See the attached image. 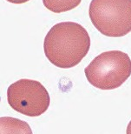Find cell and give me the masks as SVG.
<instances>
[{
	"mask_svg": "<svg viewBox=\"0 0 131 134\" xmlns=\"http://www.w3.org/2000/svg\"><path fill=\"white\" fill-rule=\"evenodd\" d=\"M90 85L100 90H114L120 87L131 75V59L121 51L101 53L84 69Z\"/></svg>",
	"mask_w": 131,
	"mask_h": 134,
	"instance_id": "7a4b0ae2",
	"label": "cell"
},
{
	"mask_svg": "<svg viewBox=\"0 0 131 134\" xmlns=\"http://www.w3.org/2000/svg\"><path fill=\"white\" fill-rule=\"evenodd\" d=\"M89 14L104 36L120 37L131 31V0H92Z\"/></svg>",
	"mask_w": 131,
	"mask_h": 134,
	"instance_id": "3957f363",
	"label": "cell"
},
{
	"mask_svg": "<svg viewBox=\"0 0 131 134\" xmlns=\"http://www.w3.org/2000/svg\"><path fill=\"white\" fill-rule=\"evenodd\" d=\"M7 101L16 111L28 117H38L49 108L50 98L40 82L25 79L8 87Z\"/></svg>",
	"mask_w": 131,
	"mask_h": 134,
	"instance_id": "277c9868",
	"label": "cell"
},
{
	"mask_svg": "<svg viewBox=\"0 0 131 134\" xmlns=\"http://www.w3.org/2000/svg\"><path fill=\"white\" fill-rule=\"evenodd\" d=\"M6 1L15 4H25V3L30 1V0H6Z\"/></svg>",
	"mask_w": 131,
	"mask_h": 134,
	"instance_id": "52a82bcc",
	"label": "cell"
},
{
	"mask_svg": "<svg viewBox=\"0 0 131 134\" xmlns=\"http://www.w3.org/2000/svg\"><path fill=\"white\" fill-rule=\"evenodd\" d=\"M90 37L86 29L75 22H61L49 31L44 50L50 63L58 68L77 65L88 54Z\"/></svg>",
	"mask_w": 131,
	"mask_h": 134,
	"instance_id": "6da1fadb",
	"label": "cell"
},
{
	"mask_svg": "<svg viewBox=\"0 0 131 134\" xmlns=\"http://www.w3.org/2000/svg\"><path fill=\"white\" fill-rule=\"evenodd\" d=\"M0 134H33L28 123L11 117L0 118Z\"/></svg>",
	"mask_w": 131,
	"mask_h": 134,
	"instance_id": "5b68a950",
	"label": "cell"
},
{
	"mask_svg": "<svg viewBox=\"0 0 131 134\" xmlns=\"http://www.w3.org/2000/svg\"><path fill=\"white\" fill-rule=\"evenodd\" d=\"M126 134H131V120H130V122L129 123V125H128V126H127Z\"/></svg>",
	"mask_w": 131,
	"mask_h": 134,
	"instance_id": "ba28073f",
	"label": "cell"
},
{
	"mask_svg": "<svg viewBox=\"0 0 131 134\" xmlns=\"http://www.w3.org/2000/svg\"><path fill=\"white\" fill-rule=\"evenodd\" d=\"M82 0H43V4L48 10L54 13L69 12L80 4Z\"/></svg>",
	"mask_w": 131,
	"mask_h": 134,
	"instance_id": "8992f818",
	"label": "cell"
}]
</instances>
